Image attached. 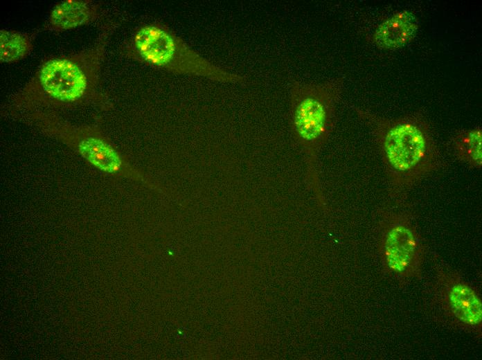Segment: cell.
Masks as SVG:
<instances>
[{"mask_svg":"<svg viewBox=\"0 0 482 360\" xmlns=\"http://www.w3.org/2000/svg\"><path fill=\"white\" fill-rule=\"evenodd\" d=\"M343 84V77L321 82L294 80L290 84L293 130L298 141L313 153L326 141L332 130Z\"/></svg>","mask_w":482,"mask_h":360,"instance_id":"8992f818","label":"cell"},{"mask_svg":"<svg viewBox=\"0 0 482 360\" xmlns=\"http://www.w3.org/2000/svg\"><path fill=\"white\" fill-rule=\"evenodd\" d=\"M123 55L156 69L176 75L205 78L224 83H242L246 78L208 60L169 26L150 22L138 26L120 47Z\"/></svg>","mask_w":482,"mask_h":360,"instance_id":"3957f363","label":"cell"},{"mask_svg":"<svg viewBox=\"0 0 482 360\" xmlns=\"http://www.w3.org/2000/svg\"><path fill=\"white\" fill-rule=\"evenodd\" d=\"M33 36V34L15 30L1 29V62L16 63L29 55L34 48Z\"/></svg>","mask_w":482,"mask_h":360,"instance_id":"8fae6325","label":"cell"},{"mask_svg":"<svg viewBox=\"0 0 482 360\" xmlns=\"http://www.w3.org/2000/svg\"><path fill=\"white\" fill-rule=\"evenodd\" d=\"M380 150L391 195L406 193L438 170L440 156L429 123L413 112L396 118L357 109Z\"/></svg>","mask_w":482,"mask_h":360,"instance_id":"7a4b0ae2","label":"cell"},{"mask_svg":"<svg viewBox=\"0 0 482 360\" xmlns=\"http://www.w3.org/2000/svg\"><path fill=\"white\" fill-rule=\"evenodd\" d=\"M379 253L383 269L402 281L420 280L424 241L407 210H385L380 222Z\"/></svg>","mask_w":482,"mask_h":360,"instance_id":"52a82bcc","label":"cell"},{"mask_svg":"<svg viewBox=\"0 0 482 360\" xmlns=\"http://www.w3.org/2000/svg\"><path fill=\"white\" fill-rule=\"evenodd\" d=\"M101 15L100 3L92 0H65L53 7L45 27L54 33H62L87 25Z\"/></svg>","mask_w":482,"mask_h":360,"instance_id":"ba28073f","label":"cell"},{"mask_svg":"<svg viewBox=\"0 0 482 360\" xmlns=\"http://www.w3.org/2000/svg\"><path fill=\"white\" fill-rule=\"evenodd\" d=\"M6 115L59 141L102 172L118 174L124 169L123 157L97 126L74 123L57 112L49 111H17Z\"/></svg>","mask_w":482,"mask_h":360,"instance_id":"277c9868","label":"cell"},{"mask_svg":"<svg viewBox=\"0 0 482 360\" xmlns=\"http://www.w3.org/2000/svg\"><path fill=\"white\" fill-rule=\"evenodd\" d=\"M456 157L471 168L482 166V129L480 126L457 131L452 138Z\"/></svg>","mask_w":482,"mask_h":360,"instance_id":"30bf717a","label":"cell"},{"mask_svg":"<svg viewBox=\"0 0 482 360\" xmlns=\"http://www.w3.org/2000/svg\"><path fill=\"white\" fill-rule=\"evenodd\" d=\"M427 290V312L436 322L480 339L482 299L479 290L446 263L435 262Z\"/></svg>","mask_w":482,"mask_h":360,"instance_id":"5b68a950","label":"cell"},{"mask_svg":"<svg viewBox=\"0 0 482 360\" xmlns=\"http://www.w3.org/2000/svg\"><path fill=\"white\" fill-rule=\"evenodd\" d=\"M115 29L107 24L94 42L80 51L44 59L30 80L10 96L3 114L33 110L93 107L107 109L101 91V73L107 46Z\"/></svg>","mask_w":482,"mask_h":360,"instance_id":"6da1fadb","label":"cell"},{"mask_svg":"<svg viewBox=\"0 0 482 360\" xmlns=\"http://www.w3.org/2000/svg\"><path fill=\"white\" fill-rule=\"evenodd\" d=\"M418 27V19L411 12L398 11L377 26L371 42L382 49H398L413 41Z\"/></svg>","mask_w":482,"mask_h":360,"instance_id":"9c48e42d","label":"cell"}]
</instances>
